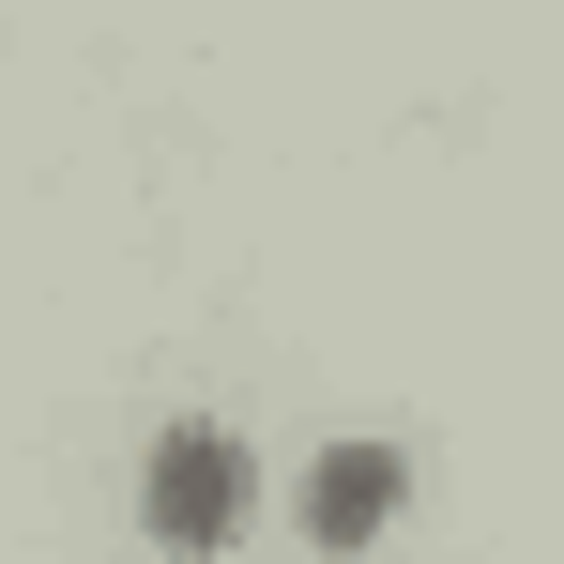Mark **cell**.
I'll return each instance as SVG.
<instances>
[{"label": "cell", "instance_id": "6da1fadb", "mask_svg": "<svg viewBox=\"0 0 564 564\" xmlns=\"http://www.w3.org/2000/svg\"><path fill=\"white\" fill-rule=\"evenodd\" d=\"M229 519H245V443L229 427H169L153 443V534L169 550H214Z\"/></svg>", "mask_w": 564, "mask_h": 564}, {"label": "cell", "instance_id": "7a4b0ae2", "mask_svg": "<svg viewBox=\"0 0 564 564\" xmlns=\"http://www.w3.org/2000/svg\"><path fill=\"white\" fill-rule=\"evenodd\" d=\"M381 503H397V458H381V443H336V458L305 473V519H321V550H367V534H381Z\"/></svg>", "mask_w": 564, "mask_h": 564}]
</instances>
